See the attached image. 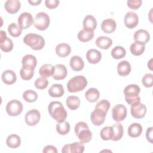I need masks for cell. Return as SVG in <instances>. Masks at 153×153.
I'll list each match as a JSON object with an SVG mask.
<instances>
[{
    "label": "cell",
    "instance_id": "obj_7",
    "mask_svg": "<svg viewBox=\"0 0 153 153\" xmlns=\"http://www.w3.org/2000/svg\"><path fill=\"white\" fill-rule=\"evenodd\" d=\"M23 108V104L20 101L17 99H13L7 103L5 109L8 115L15 117L22 113Z\"/></svg>",
    "mask_w": 153,
    "mask_h": 153
},
{
    "label": "cell",
    "instance_id": "obj_38",
    "mask_svg": "<svg viewBox=\"0 0 153 153\" xmlns=\"http://www.w3.org/2000/svg\"><path fill=\"white\" fill-rule=\"evenodd\" d=\"M100 136L102 140H112L114 136V131L112 126H106L102 128L100 132Z\"/></svg>",
    "mask_w": 153,
    "mask_h": 153
},
{
    "label": "cell",
    "instance_id": "obj_13",
    "mask_svg": "<svg viewBox=\"0 0 153 153\" xmlns=\"http://www.w3.org/2000/svg\"><path fill=\"white\" fill-rule=\"evenodd\" d=\"M13 41L7 36L6 32L4 30L0 31V48L5 52L8 53L11 51L13 48Z\"/></svg>",
    "mask_w": 153,
    "mask_h": 153
},
{
    "label": "cell",
    "instance_id": "obj_12",
    "mask_svg": "<svg viewBox=\"0 0 153 153\" xmlns=\"http://www.w3.org/2000/svg\"><path fill=\"white\" fill-rule=\"evenodd\" d=\"M130 112L133 117L136 119H140L145 116L146 107L143 103L139 102L131 105Z\"/></svg>",
    "mask_w": 153,
    "mask_h": 153
},
{
    "label": "cell",
    "instance_id": "obj_36",
    "mask_svg": "<svg viewBox=\"0 0 153 153\" xmlns=\"http://www.w3.org/2000/svg\"><path fill=\"white\" fill-rule=\"evenodd\" d=\"M56 128L57 132L59 134L65 135L69 132L71 126L69 122L66 121L65 120L62 122H58L56 124Z\"/></svg>",
    "mask_w": 153,
    "mask_h": 153
},
{
    "label": "cell",
    "instance_id": "obj_5",
    "mask_svg": "<svg viewBox=\"0 0 153 153\" xmlns=\"http://www.w3.org/2000/svg\"><path fill=\"white\" fill-rule=\"evenodd\" d=\"M87 85V80L83 75H77L71 78L67 83V89L70 93H75L84 90Z\"/></svg>",
    "mask_w": 153,
    "mask_h": 153
},
{
    "label": "cell",
    "instance_id": "obj_35",
    "mask_svg": "<svg viewBox=\"0 0 153 153\" xmlns=\"http://www.w3.org/2000/svg\"><path fill=\"white\" fill-rule=\"evenodd\" d=\"M112 127L114 131V136L112 140L113 141H118L120 140L124 134V128L123 125L120 123H117Z\"/></svg>",
    "mask_w": 153,
    "mask_h": 153
},
{
    "label": "cell",
    "instance_id": "obj_40",
    "mask_svg": "<svg viewBox=\"0 0 153 153\" xmlns=\"http://www.w3.org/2000/svg\"><path fill=\"white\" fill-rule=\"evenodd\" d=\"M23 99L29 103L35 102L38 99V94L32 90H27L23 93Z\"/></svg>",
    "mask_w": 153,
    "mask_h": 153
},
{
    "label": "cell",
    "instance_id": "obj_28",
    "mask_svg": "<svg viewBox=\"0 0 153 153\" xmlns=\"http://www.w3.org/2000/svg\"><path fill=\"white\" fill-rule=\"evenodd\" d=\"M64 88L60 84H54L48 89V94L52 97H60L64 94Z\"/></svg>",
    "mask_w": 153,
    "mask_h": 153
},
{
    "label": "cell",
    "instance_id": "obj_46",
    "mask_svg": "<svg viewBox=\"0 0 153 153\" xmlns=\"http://www.w3.org/2000/svg\"><path fill=\"white\" fill-rule=\"evenodd\" d=\"M142 1L141 0H128L127 1V6L133 10L138 9L142 5Z\"/></svg>",
    "mask_w": 153,
    "mask_h": 153
},
{
    "label": "cell",
    "instance_id": "obj_45",
    "mask_svg": "<svg viewBox=\"0 0 153 153\" xmlns=\"http://www.w3.org/2000/svg\"><path fill=\"white\" fill-rule=\"evenodd\" d=\"M110 106H111L110 102L108 100L102 99L96 104V105L95 106V108L100 109L107 114L110 108Z\"/></svg>",
    "mask_w": 153,
    "mask_h": 153
},
{
    "label": "cell",
    "instance_id": "obj_50",
    "mask_svg": "<svg viewBox=\"0 0 153 153\" xmlns=\"http://www.w3.org/2000/svg\"><path fill=\"white\" fill-rule=\"evenodd\" d=\"M41 2H42L41 0H35V1L29 0L28 1V3H29L32 5H35H35H38Z\"/></svg>",
    "mask_w": 153,
    "mask_h": 153
},
{
    "label": "cell",
    "instance_id": "obj_22",
    "mask_svg": "<svg viewBox=\"0 0 153 153\" xmlns=\"http://www.w3.org/2000/svg\"><path fill=\"white\" fill-rule=\"evenodd\" d=\"M1 78L4 83L7 85H11L16 82L17 80V76L14 71L7 69L2 72Z\"/></svg>",
    "mask_w": 153,
    "mask_h": 153
},
{
    "label": "cell",
    "instance_id": "obj_48",
    "mask_svg": "<svg viewBox=\"0 0 153 153\" xmlns=\"http://www.w3.org/2000/svg\"><path fill=\"white\" fill-rule=\"evenodd\" d=\"M42 152H44V153H48V152L57 153L58 151L54 146L48 145H47L44 147V148L42 150Z\"/></svg>",
    "mask_w": 153,
    "mask_h": 153
},
{
    "label": "cell",
    "instance_id": "obj_33",
    "mask_svg": "<svg viewBox=\"0 0 153 153\" xmlns=\"http://www.w3.org/2000/svg\"><path fill=\"white\" fill-rule=\"evenodd\" d=\"M80 99L76 96H69L66 100L67 106L71 110H76L80 106Z\"/></svg>",
    "mask_w": 153,
    "mask_h": 153
},
{
    "label": "cell",
    "instance_id": "obj_24",
    "mask_svg": "<svg viewBox=\"0 0 153 153\" xmlns=\"http://www.w3.org/2000/svg\"><path fill=\"white\" fill-rule=\"evenodd\" d=\"M56 53L60 57H66L68 56L71 52V46L66 43H61L56 47Z\"/></svg>",
    "mask_w": 153,
    "mask_h": 153
},
{
    "label": "cell",
    "instance_id": "obj_42",
    "mask_svg": "<svg viewBox=\"0 0 153 153\" xmlns=\"http://www.w3.org/2000/svg\"><path fill=\"white\" fill-rule=\"evenodd\" d=\"M34 74V70L22 67L20 71L21 78L25 81L30 80L32 78Z\"/></svg>",
    "mask_w": 153,
    "mask_h": 153
},
{
    "label": "cell",
    "instance_id": "obj_32",
    "mask_svg": "<svg viewBox=\"0 0 153 153\" xmlns=\"http://www.w3.org/2000/svg\"><path fill=\"white\" fill-rule=\"evenodd\" d=\"M100 97V93L96 88H90L85 93V97L87 101L91 103L96 102Z\"/></svg>",
    "mask_w": 153,
    "mask_h": 153
},
{
    "label": "cell",
    "instance_id": "obj_27",
    "mask_svg": "<svg viewBox=\"0 0 153 153\" xmlns=\"http://www.w3.org/2000/svg\"><path fill=\"white\" fill-rule=\"evenodd\" d=\"M95 43L96 45L100 48L103 50H107L112 45V40L108 36H100L96 39Z\"/></svg>",
    "mask_w": 153,
    "mask_h": 153
},
{
    "label": "cell",
    "instance_id": "obj_47",
    "mask_svg": "<svg viewBox=\"0 0 153 153\" xmlns=\"http://www.w3.org/2000/svg\"><path fill=\"white\" fill-rule=\"evenodd\" d=\"M59 0H45V4L47 8L49 9H54L59 5Z\"/></svg>",
    "mask_w": 153,
    "mask_h": 153
},
{
    "label": "cell",
    "instance_id": "obj_4",
    "mask_svg": "<svg viewBox=\"0 0 153 153\" xmlns=\"http://www.w3.org/2000/svg\"><path fill=\"white\" fill-rule=\"evenodd\" d=\"M23 42L34 50H40L45 45L44 38L41 35L34 33L26 34L23 38Z\"/></svg>",
    "mask_w": 153,
    "mask_h": 153
},
{
    "label": "cell",
    "instance_id": "obj_18",
    "mask_svg": "<svg viewBox=\"0 0 153 153\" xmlns=\"http://www.w3.org/2000/svg\"><path fill=\"white\" fill-rule=\"evenodd\" d=\"M86 58L90 63L97 64L102 59V54L96 49H90L86 53Z\"/></svg>",
    "mask_w": 153,
    "mask_h": 153
},
{
    "label": "cell",
    "instance_id": "obj_16",
    "mask_svg": "<svg viewBox=\"0 0 153 153\" xmlns=\"http://www.w3.org/2000/svg\"><path fill=\"white\" fill-rule=\"evenodd\" d=\"M68 71L66 66L62 64H57L54 66V71L52 75L53 78L56 80H62L66 78Z\"/></svg>",
    "mask_w": 153,
    "mask_h": 153
},
{
    "label": "cell",
    "instance_id": "obj_6",
    "mask_svg": "<svg viewBox=\"0 0 153 153\" xmlns=\"http://www.w3.org/2000/svg\"><path fill=\"white\" fill-rule=\"evenodd\" d=\"M50 23V17L44 12H39L37 13L33 19L34 26L39 30H46L49 26Z\"/></svg>",
    "mask_w": 153,
    "mask_h": 153
},
{
    "label": "cell",
    "instance_id": "obj_49",
    "mask_svg": "<svg viewBox=\"0 0 153 153\" xmlns=\"http://www.w3.org/2000/svg\"><path fill=\"white\" fill-rule=\"evenodd\" d=\"M146 137L148 142L152 143V127H148L146 132Z\"/></svg>",
    "mask_w": 153,
    "mask_h": 153
},
{
    "label": "cell",
    "instance_id": "obj_15",
    "mask_svg": "<svg viewBox=\"0 0 153 153\" xmlns=\"http://www.w3.org/2000/svg\"><path fill=\"white\" fill-rule=\"evenodd\" d=\"M124 24L127 28L133 29L136 27L139 23V18L137 14L133 11L127 12L124 19Z\"/></svg>",
    "mask_w": 153,
    "mask_h": 153
},
{
    "label": "cell",
    "instance_id": "obj_39",
    "mask_svg": "<svg viewBox=\"0 0 153 153\" xmlns=\"http://www.w3.org/2000/svg\"><path fill=\"white\" fill-rule=\"evenodd\" d=\"M112 57L117 60L122 59L125 57L126 54V51L122 46H116L111 50Z\"/></svg>",
    "mask_w": 153,
    "mask_h": 153
},
{
    "label": "cell",
    "instance_id": "obj_26",
    "mask_svg": "<svg viewBox=\"0 0 153 153\" xmlns=\"http://www.w3.org/2000/svg\"><path fill=\"white\" fill-rule=\"evenodd\" d=\"M82 24L84 29L93 31H94L97 27L96 19L92 15H87L85 16Z\"/></svg>",
    "mask_w": 153,
    "mask_h": 153
},
{
    "label": "cell",
    "instance_id": "obj_31",
    "mask_svg": "<svg viewBox=\"0 0 153 153\" xmlns=\"http://www.w3.org/2000/svg\"><path fill=\"white\" fill-rule=\"evenodd\" d=\"M94 35V31L83 29L78 32L77 37L79 41L83 42H87L93 38Z\"/></svg>",
    "mask_w": 153,
    "mask_h": 153
},
{
    "label": "cell",
    "instance_id": "obj_34",
    "mask_svg": "<svg viewBox=\"0 0 153 153\" xmlns=\"http://www.w3.org/2000/svg\"><path fill=\"white\" fill-rule=\"evenodd\" d=\"M54 71V66L51 64H44L39 69V74L41 77L47 78L52 76Z\"/></svg>",
    "mask_w": 153,
    "mask_h": 153
},
{
    "label": "cell",
    "instance_id": "obj_29",
    "mask_svg": "<svg viewBox=\"0 0 153 153\" xmlns=\"http://www.w3.org/2000/svg\"><path fill=\"white\" fill-rule=\"evenodd\" d=\"M142 132V127L139 123H134L130 124L127 130L128 134L131 137H139Z\"/></svg>",
    "mask_w": 153,
    "mask_h": 153
},
{
    "label": "cell",
    "instance_id": "obj_9",
    "mask_svg": "<svg viewBox=\"0 0 153 153\" xmlns=\"http://www.w3.org/2000/svg\"><path fill=\"white\" fill-rule=\"evenodd\" d=\"M41 118L39 111L36 109H32L28 111L25 114V120L27 125L34 126L38 123Z\"/></svg>",
    "mask_w": 153,
    "mask_h": 153
},
{
    "label": "cell",
    "instance_id": "obj_2",
    "mask_svg": "<svg viewBox=\"0 0 153 153\" xmlns=\"http://www.w3.org/2000/svg\"><path fill=\"white\" fill-rule=\"evenodd\" d=\"M140 91L139 86L136 84H130L124 89V94L126 102L130 105H132L140 102V97L139 94Z\"/></svg>",
    "mask_w": 153,
    "mask_h": 153
},
{
    "label": "cell",
    "instance_id": "obj_3",
    "mask_svg": "<svg viewBox=\"0 0 153 153\" xmlns=\"http://www.w3.org/2000/svg\"><path fill=\"white\" fill-rule=\"evenodd\" d=\"M74 131L81 142L83 143H87L91 140L92 133L86 123L84 121L77 123L75 126Z\"/></svg>",
    "mask_w": 153,
    "mask_h": 153
},
{
    "label": "cell",
    "instance_id": "obj_41",
    "mask_svg": "<svg viewBox=\"0 0 153 153\" xmlns=\"http://www.w3.org/2000/svg\"><path fill=\"white\" fill-rule=\"evenodd\" d=\"M8 32L13 37H18L22 34V30L16 23H11L8 26Z\"/></svg>",
    "mask_w": 153,
    "mask_h": 153
},
{
    "label": "cell",
    "instance_id": "obj_44",
    "mask_svg": "<svg viewBox=\"0 0 153 153\" xmlns=\"http://www.w3.org/2000/svg\"><path fill=\"white\" fill-rule=\"evenodd\" d=\"M153 75L152 74H146L142 78V82L144 87L146 88L152 87L153 85Z\"/></svg>",
    "mask_w": 153,
    "mask_h": 153
},
{
    "label": "cell",
    "instance_id": "obj_51",
    "mask_svg": "<svg viewBox=\"0 0 153 153\" xmlns=\"http://www.w3.org/2000/svg\"><path fill=\"white\" fill-rule=\"evenodd\" d=\"M152 59H150V60L149 61V62L148 63V67L150 69V70H152Z\"/></svg>",
    "mask_w": 153,
    "mask_h": 153
},
{
    "label": "cell",
    "instance_id": "obj_30",
    "mask_svg": "<svg viewBox=\"0 0 153 153\" xmlns=\"http://www.w3.org/2000/svg\"><path fill=\"white\" fill-rule=\"evenodd\" d=\"M6 144L10 148H17L21 144V139L17 134H11L7 137Z\"/></svg>",
    "mask_w": 153,
    "mask_h": 153
},
{
    "label": "cell",
    "instance_id": "obj_11",
    "mask_svg": "<svg viewBox=\"0 0 153 153\" xmlns=\"http://www.w3.org/2000/svg\"><path fill=\"white\" fill-rule=\"evenodd\" d=\"M106 113L99 108H94L90 115V120L91 123L97 126L103 124L105 120Z\"/></svg>",
    "mask_w": 153,
    "mask_h": 153
},
{
    "label": "cell",
    "instance_id": "obj_17",
    "mask_svg": "<svg viewBox=\"0 0 153 153\" xmlns=\"http://www.w3.org/2000/svg\"><path fill=\"white\" fill-rule=\"evenodd\" d=\"M134 39L136 42L145 45L150 39V35L146 30L139 29L134 33Z\"/></svg>",
    "mask_w": 153,
    "mask_h": 153
},
{
    "label": "cell",
    "instance_id": "obj_37",
    "mask_svg": "<svg viewBox=\"0 0 153 153\" xmlns=\"http://www.w3.org/2000/svg\"><path fill=\"white\" fill-rule=\"evenodd\" d=\"M145 50V45L136 42L132 43L130 47L131 53L134 56H140L143 53Z\"/></svg>",
    "mask_w": 153,
    "mask_h": 153
},
{
    "label": "cell",
    "instance_id": "obj_1",
    "mask_svg": "<svg viewBox=\"0 0 153 153\" xmlns=\"http://www.w3.org/2000/svg\"><path fill=\"white\" fill-rule=\"evenodd\" d=\"M48 110L50 116L57 122L65 121L67 117V111L60 102L53 101L50 102L48 105Z\"/></svg>",
    "mask_w": 153,
    "mask_h": 153
},
{
    "label": "cell",
    "instance_id": "obj_43",
    "mask_svg": "<svg viewBox=\"0 0 153 153\" xmlns=\"http://www.w3.org/2000/svg\"><path fill=\"white\" fill-rule=\"evenodd\" d=\"M48 80L43 77H40L37 78L34 82L35 87L39 90H44L45 89L47 86L48 85Z\"/></svg>",
    "mask_w": 153,
    "mask_h": 153
},
{
    "label": "cell",
    "instance_id": "obj_21",
    "mask_svg": "<svg viewBox=\"0 0 153 153\" xmlns=\"http://www.w3.org/2000/svg\"><path fill=\"white\" fill-rule=\"evenodd\" d=\"M22 67L35 69L37 64V60L35 56L32 54H26L22 59Z\"/></svg>",
    "mask_w": 153,
    "mask_h": 153
},
{
    "label": "cell",
    "instance_id": "obj_20",
    "mask_svg": "<svg viewBox=\"0 0 153 153\" xmlns=\"http://www.w3.org/2000/svg\"><path fill=\"white\" fill-rule=\"evenodd\" d=\"M116 22L112 19H105L101 23V29L106 33H112L116 29Z\"/></svg>",
    "mask_w": 153,
    "mask_h": 153
},
{
    "label": "cell",
    "instance_id": "obj_10",
    "mask_svg": "<svg viewBox=\"0 0 153 153\" xmlns=\"http://www.w3.org/2000/svg\"><path fill=\"white\" fill-rule=\"evenodd\" d=\"M18 26L22 29H26L29 27L33 23L32 14L27 12H23L18 17Z\"/></svg>",
    "mask_w": 153,
    "mask_h": 153
},
{
    "label": "cell",
    "instance_id": "obj_8",
    "mask_svg": "<svg viewBox=\"0 0 153 153\" xmlns=\"http://www.w3.org/2000/svg\"><path fill=\"white\" fill-rule=\"evenodd\" d=\"M127 108L123 104L115 105L112 109V117L114 121L120 122L123 121L127 117Z\"/></svg>",
    "mask_w": 153,
    "mask_h": 153
},
{
    "label": "cell",
    "instance_id": "obj_14",
    "mask_svg": "<svg viewBox=\"0 0 153 153\" xmlns=\"http://www.w3.org/2000/svg\"><path fill=\"white\" fill-rule=\"evenodd\" d=\"M84 145L81 142H75L71 144L65 145L62 149L63 153H82L84 151Z\"/></svg>",
    "mask_w": 153,
    "mask_h": 153
},
{
    "label": "cell",
    "instance_id": "obj_19",
    "mask_svg": "<svg viewBox=\"0 0 153 153\" xmlns=\"http://www.w3.org/2000/svg\"><path fill=\"white\" fill-rule=\"evenodd\" d=\"M20 7L21 4L19 0H8L4 4L5 10L10 14L17 13Z\"/></svg>",
    "mask_w": 153,
    "mask_h": 153
},
{
    "label": "cell",
    "instance_id": "obj_25",
    "mask_svg": "<svg viewBox=\"0 0 153 153\" xmlns=\"http://www.w3.org/2000/svg\"><path fill=\"white\" fill-rule=\"evenodd\" d=\"M71 69L74 71H80L84 67V62L82 59L78 56H72L69 61Z\"/></svg>",
    "mask_w": 153,
    "mask_h": 153
},
{
    "label": "cell",
    "instance_id": "obj_23",
    "mask_svg": "<svg viewBox=\"0 0 153 153\" xmlns=\"http://www.w3.org/2000/svg\"><path fill=\"white\" fill-rule=\"evenodd\" d=\"M131 65L127 60H122L117 65V72L121 76L128 75L131 72Z\"/></svg>",
    "mask_w": 153,
    "mask_h": 153
}]
</instances>
